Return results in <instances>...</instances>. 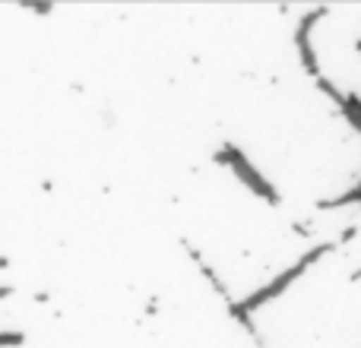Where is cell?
Returning <instances> with one entry per match:
<instances>
[{
  "label": "cell",
  "mask_w": 361,
  "mask_h": 348,
  "mask_svg": "<svg viewBox=\"0 0 361 348\" xmlns=\"http://www.w3.org/2000/svg\"><path fill=\"white\" fill-rule=\"evenodd\" d=\"M330 247H333V244H317V247H314V250H307V254L301 256V260L295 263V266H288L286 273H279L273 282H269V285L257 288V292H254V294H247V298H244V301H238V304H231V317H235L238 323H244L250 333H254V323H250V311H257V307H263V304H267V301L279 298V294L286 292V288L292 285V282L298 279L301 273H307V269H311L314 263L320 260V256H324V254H330Z\"/></svg>",
  "instance_id": "6da1fadb"
},
{
  "label": "cell",
  "mask_w": 361,
  "mask_h": 348,
  "mask_svg": "<svg viewBox=\"0 0 361 348\" xmlns=\"http://www.w3.org/2000/svg\"><path fill=\"white\" fill-rule=\"evenodd\" d=\"M216 162H219V165H228V168H231V171L238 174V178L244 180V187H247V190H254L257 197H263V199H267L269 206H279V203H282V199H279V193L273 190V184H269V180L263 178V174L257 171L254 165H250L247 159H244L241 152H238V149H235V146H231V143H225L222 149H219Z\"/></svg>",
  "instance_id": "7a4b0ae2"
},
{
  "label": "cell",
  "mask_w": 361,
  "mask_h": 348,
  "mask_svg": "<svg viewBox=\"0 0 361 348\" xmlns=\"http://www.w3.org/2000/svg\"><path fill=\"white\" fill-rule=\"evenodd\" d=\"M324 16H326V6H317V10H311L305 19H301L298 32H295V44H298V54H301V67H305L314 80H320L324 73H320L317 54H314V48H311V29H314V23H320Z\"/></svg>",
  "instance_id": "3957f363"
},
{
  "label": "cell",
  "mask_w": 361,
  "mask_h": 348,
  "mask_svg": "<svg viewBox=\"0 0 361 348\" xmlns=\"http://www.w3.org/2000/svg\"><path fill=\"white\" fill-rule=\"evenodd\" d=\"M317 89H320V92H324V95H330L333 101H336V105H339V111H343V108H345V99H349V95H343V92H339V89L333 86V82L326 80V76H320V80H317Z\"/></svg>",
  "instance_id": "277c9868"
},
{
  "label": "cell",
  "mask_w": 361,
  "mask_h": 348,
  "mask_svg": "<svg viewBox=\"0 0 361 348\" xmlns=\"http://www.w3.org/2000/svg\"><path fill=\"white\" fill-rule=\"evenodd\" d=\"M19 339H23L19 333H4V345H16Z\"/></svg>",
  "instance_id": "5b68a950"
},
{
  "label": "cell",
  "mask_w": 361,
  "mask_h": 348,
  "mask_svg": "<svg viewBox=\"0 0 361 348\" xmlns=\"http://www.w3.org/2000/svg\"><path fill=\"white\" fill-rule=\"evenodd\" d=\"M352 279H361V269H358V273H355V275H352Z\"/></svg>",
  "instance_id": "8992f818"
},
{
  "label": "cell",
  "mask_w": 361,
  "mask_h": 348,
  "mask_svg": "<svg viewBox=\"0 0 361 348\" xmlns=\"http://www.w3.org/2000/svg\"><path fill=\"white\" fill-rule=\"evenodd\" d=\"M358 51H361V42H358Z\"/></svg>",
  "instance_id": "52a82bcc"
}]
</instances>
